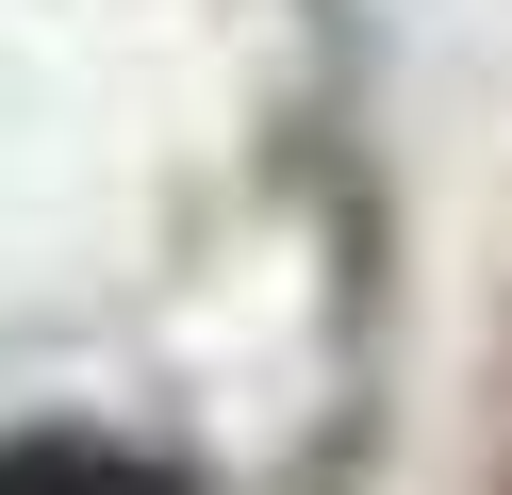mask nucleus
I'll return each instance as SVG.
<instances>
[{
    "label": "nucleus",
    "mask_w": 512,
    "mask_h": 495,
    "mask_svg": "<svg viewBox=\"0 0 512 495\" xmlns=\"http://www.w3.org/2000/svg\"><path fill=\"white\" fill-rule=\"evenodd\" d=\"M0 495H182V462H133L100 429H17L0 446Z\"/></svg>",
    "instance_id": "f257e3e1"
},
{
    "label": "nucleus",
    "mask_w": 512,
    "mask_h": 495,
    "mask_svg": "<svg viewBox=\"0 0 512 495\" xmlns=\"http://www.w3.org/2000/svg\"><path fill=\"white\" fill-rule=\"evenodd\" d=\"M496 495H512V479H496Z\"/></svg>",
    "instance_id": "f03ea898"
}]
</instances>
